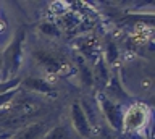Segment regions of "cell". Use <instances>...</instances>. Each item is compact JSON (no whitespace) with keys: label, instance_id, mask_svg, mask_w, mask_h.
<instances>
[{"label":"cell","instance_id":"52a82bcc","mask_svg":"<svg viewBox=\"0 0 155 139\" xmlns=\"http://www.w3.org/2000/svg\"><path fill=\"white\" fill-rule=\"evenodd\" d=\"M70 137H71V134H70V129L66 126H57L44 139H70Z\"/></svg>","mask_w":155,"mask_h":139},{"label":"cell","instance_id":"7a4b0ae2","mask_svg":"<svg viewBox=\"0 0 155 139\" xmlns=\"http://www.w3.org/2000/svg\"><path fill=\"white\" fill-rule=\"evenodd\" d=\"M23 31L18 32V36L13 39V42L8 45V49L5 50L3 54V58H5V73H8L10 70H15L18 68V58H19V45H21V41H23Z\"/></svg>","mask_w":155,"mask_h":139},{"label":"cell","instance_id":"ba28073f","mask_svg":"<svg viewBox=\"0 0 155 139\" xmlns=\"http://www.w3.org/2000/svg\"><path fill=\"white\" fill-rule=\"evenodd\" d=\"M36 57H37V60H39V61H42V63L45 65V66H50V68H57V60L53 58L52 55L45 54V52H37Z\"/></svg>","mask_w":155,"mask_h":139},{"label":"cell","instance_id":"5b68a950","mask_svg":"<svg viewBox=\"0 0 155 139\" xmlns=\"http://www.w3.org/2000/svg\"><path fill=\"white\" fill-rule=\"evenodd\" d=\"M42 133H44V124L36 123V124H31V126L24 128L23 131H19L15 139H37Z\"/></svg>","mask_w":155,"mask_h":139},{"label":"cell","instance_id":"6da1fadb","mask_svg":"<svg viewBox=\"0 0 155 139\" xmlns=\"http://www.w3.org/2000/svg\"><path fill=\"white\" fill-rule=\"evenodd\" d=\"M145 120H147V108L134 105L123 117V126L128 129H139L145 123Z\"/></svg>","mask_w":155,"mask_h":139},{"label":"cell","instance_id":"8fae6325","mask_svg":"<svg viewBox=\"0 0 155 139\" xmlns=\"http://www.w3.org/2000/svg\"><path fill=\"white\" fill-rule=\"evenodd\" d=\"M18 84H19V79H12V81H7V83H0V94L7 92L10 89H15Z\"/></svg>","mask_w":155,"mask_h":139},{"label":"cell","instance_id":"3957f363","mask_svg":"<svg viewBox=\"0 0 155 139\" xmlns=\"http://www.w3.org/2000/svg\"><path fill=\"white\" fill-rule=\"evenodd\" d=\"M71 115H73V124H74V129L81 134V136L87 137L91 134V124H89V120H87V115L84 112V108H82L79 104H73Z\"/></svg>","mask_w":155,"mask_h":139},{"label":"cell","instance_id":"30bf717a","mask_svg":"<svg viewBox=\"0 0 155 139\" xmlns=\"http://www.w3.org/2000/svg\"><path fill=\"white\" fill-rule=\"evenodd\" d=\"M15 95H16V88L10 89V91H7V92H3V94H0V107L5 105V104H8L10 100L15 97Z\"/></svg>","mask_w":155,"mask_h":139},{"label":"cell","instance_id":"8992f818","mask_svg":"<svg viewBox=\"0 0 155 139\" xmlns=\"http://www.w3.org/2000/svg\"><path fill=\"white\" fill-rule=\"evenodd\" d=\"M24 86H26L28 89H32V91H37V92H52V86L45 83V81L39 79V78H29L24 81Z\"/></svg>","mask_w":155,"mask_h":139},{"label":"cell","instance_id":"9c48e42d","mask_svg":"<svg viewBox=\"0 0 155 139\" xmlns=\"http://www.w3.org/2000/svg\"><path fill=\"white\" fill-rule=\"evenodd\" d=\"M41 31L44 34H48V36H60V31L55 25H50V23H44L41 25Z\"/></svg>","mask_w":155,"mask_h":139},{"label":"cell","instance_id":"277c9868","mask_svg":"<svg viewBox=\"0 0 155 139\" xmlns=\"http://www.w3.org/2000/svg\"><path fill=\"white\" fill-rule=\"evenodd\" d=\"M102 108H104L107 120L115 129H120L123 126V113H121V108L118 104L111 102L108 99H102Z\"/></svg>","mask_w":155,"mask_h":139}]
</instances>
